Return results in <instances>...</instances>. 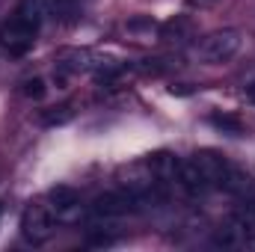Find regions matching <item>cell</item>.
I'll return each instance as SVG.
<instances>
[{
    "mask_svg": "<svg viewBox=\"0 0 255 252\" xmlns=\"http://www.w3.org/2000/svg\"><path fill=\"white\" fill-rule=\"evenodd\" d=\"M253 178L247 175V172H241V169H235V166H229V172H226V178H223V184L220 190H226V193H232V196H238V199H247V196H253Z\"/></svg>",
    "mask_w": 255,
    "mask_h": 252,
    "instance_id": "8992f818",
    "label": "cell"
},
{
    "mask_svg": "<svg viewBox=\"0 0 255 252\" xmlns=\"http://www.w3.org/2000/svg\"><path fill=\"white\" fill-rule=\"evenodd\" d=\"M21 235L30 241V244H45L51 235H54V220L48 214V208L42 205H30L21 217Z\"/></svg>",
    "mask_w": 255,
    "mask_h": 252,
    "instance_id": "7a4b0ae2",
    "label": "cell"
},
{
    "mask_svg": "<svg viewBox=\"0 0 255 252\" xmlns=\"http://www.w3.org/2000/svg\"><path fill=\"white\" fill-rule=\"evenodd\" d=\"M0 39H3V45L9 48V54L24 57V54L33 48V42H36V27L27 24V21H21V18H12V21L0 30Z\"/></svg>",
    "mask_w": 255,
    "mask_h": 252,
    "instance_id": "3957f363",
    "label": "cell"
},
{
    "mask_svg": "<svg viewBox=\"0 0 255 252\" xmlns=\"http://www.w3.org/2000/svg\"><path fill=\"white\" fill-rule=\"evenodd\" d=\"M190 160H193V166L202 172V178L208 181L211 190L223 184V178H226V172H229V166H232V163H229L226 157H220L217 151H196Z\"/></svg>",
    "mask_w": 255,
    "mask_h": 252,
    "instance_id": "277c9868",
    "label": "cell"
},
{
    "mask_svg": "<svg viewBox=\"0 0 255 252\" xmlns=\"http://www.w3.org/2000/svg\"><path fill=\"white\" fill-rule=\"evenodd\" d=\"M148 169L154 175V184H178V169H181V160L169 151H157L148 157Z\"/></svg>",
    "mask_w": 255,
    "mask_h": 252,
    "instance_id": "5b68a950",
    "label": "cell"
},
{
    "mask_svg": "<svg viewBox=\"0 0 255 252\" xmlns=\"http://www.w3.org/2000/svg\"><path fill=\"white\" fill-rule=\"evenodd\" d=\"M238 51H241V33L238 30H220V33H211L202 42L199 57L211 65H220V63H229Z\"/></svg>",
    "mask_w": 255,
    "mask_h": 252,
    "instance_id": "6da1fadb",
    "label": "cell"
},
{
    "mask_svg": "<svg viewBox=\"0 0 255 252\" xmlns=\"http://www.w3.org/2000/svg\"><path fill=\"white\" fill-rule=\"evenodd\" d=\"M247 98L255 104V80H250V83H247Z\"/></svg>",
    "mask_w": 255,
    "mask_h": 252,
    "instance_id": "8fae6325",
    "label": "cell"
},
{
    "mask_svg": "<svg viewBox=\"0 0 255 252\" xmlns=\"http://www.w3.org/2000/svg\"><path fill=\"white\" fill-rule=\"evenodd\" d=\"M211 125L220 127V130H226V133H232V136H241V133L247 130V125H244L238 116H232V113H214V116H211Z\"/></svg>",
    "mask_w": 255,
    "mask_h": 252,
    "instance_id": "ba28073f",
    "label": "cell"
},
{
    "mask_svg": "<svg viewBox=\"0 0 255 252\" xmlns=\"http://www.w3.org/2000/svg\"><path fill=\"white\" fill-rule=\"evenodd\" d=\"M45 92H48V89H45V80H42V77H33V80H27V83H24V95H27V98H33V101L45 98Z\"/></svg>",
    "mask_w": 255,
    "mask_h": 252,
    "instance_id": "9c48e42d",
    "label": "cell"
},
{
    "mask_svg": "<svg viewBox=\"0 0 255 252\" xmlns=\"http://www.w3.org/2000/svg\"><path fill=\"white\" fill-rule=\"evenodd\" d=\"M68 119H71V110H68V107H60V110H54V113H45L42 122H45V125H65Z\"/></svg>",
    "mask_w": 255,
    "mask_h": 252,
    "instance_id": "30bf717a",
    "label": "cell"
},
{
    "mask_svg": "<svg viewBox=\"0 0 255 252\" xmlns=\"http://www.w3.org/2000/svg\"><path fill=\"white\" fill-rule=\"evenodd\" d=\"M48 199H51L54 211H60V214H65V211H74V208L80 205V193H77L74 187H65V184L54 187L51 193H48Z\"/></svg>",
    "mask_w": 255,
    "mask_h": 252,
    "instance_id": "52a82bcc",
    "label": "cell"
},
{
    "mask_svg": "<svg viewBox=\"0 0 255 252\" xmlns=\"http://www.w3.org/2000/svg\"><path fill=\"white\" fill-rule=\"evenodd\" d=\"M0 214H3V211H0Z\"/></svg>",
    "mask_w": 255,
    "mask_h": 252,
    "instance_id": "7c38bea8",
    "label": "cell"
}]
</instances>
